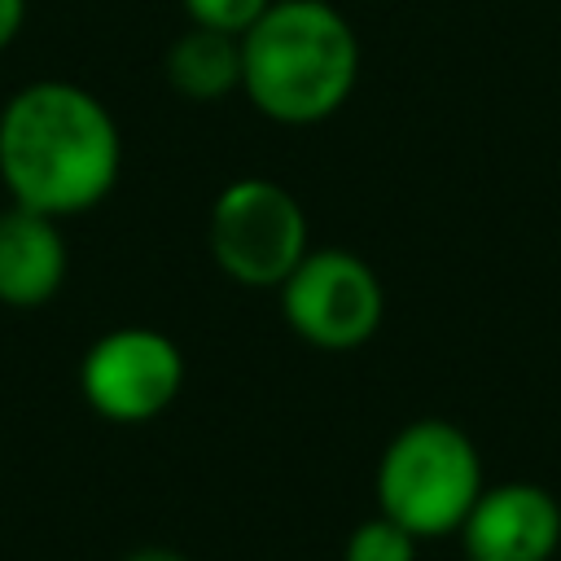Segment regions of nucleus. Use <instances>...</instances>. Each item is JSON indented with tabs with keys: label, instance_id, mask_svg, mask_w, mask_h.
Here are the masks:
<instances>
[{
	"label": "nucleus",
	"instance_id": "4",
	"mask_svg": "<svg viewBox=\"0 0 561 561\" xmlns=\"http://www.w3.org/2000/svg\"><path fill=\"white\" fill-rule=\"evenodd\" d=\"M206 241L215 263L254 289H272L280 285L307 245V215L298 206V197L263 175H245L232 180L228 188H219V197L210 202V219H206Z\"/></svg>",
	"mask_w": 561,
	"mask_h": 561
},
{
	"label": "nucleus",
	"instance_id": "10",
	"mask_svg": "<svg viewBox=\"0 0 561 561\" xmlns=\"http://www.w3.org/2000/svg\"><path fill=\"white\" fill-rule=\"evenodd\" d=\"M346 561H416V535L394 517L377 513L351 530Z\"/></svg>",
	"mask_w": 561,
	"mask_h": 561
},
{
	"label": "nucleus",
	"instance_id": "1",
	"mask_svg": "<svg viewBox=\"0 0 561 561\" xmlns=\"http://www.w3.org/2000/svg\"><path fill=\"white\" fill-rule=\"evenodd\" d=\"M123 167L114 114L79 83L39 79L0 110V180L18 206L66 219L110 197Z\"/></svg>",
	"mask_w": 561,
	"mask_h": 561
},
{
	"label": "nucleus",
	"instance_id": "7",
	"mask_svg": "<svg viewBox=\"0 0 561 561\" xmlns=\"http://www.w3.org/2000/svg\"><path fill=\"white\" fill-rule=\"evenodd\" d=\"M460 530L473 561H548L561 539V508L543 486L508 482L482 491Z\"/></svg>",
	"mask_w": 561,
	"mask_h": 561
},
{
	"label": "nucleus",
	"instance_id": "12",
	"mask_svg": "<svg viewBox=\"0 0 561 561\" xmlns=\"http://www.w3.org/2000/svg\"><path fill=\"white\" fill-rule=\"evenodd\" d=\"M22 18H26V0H0V53L22 31Z\"/></svg>",
	"mask_w": 561,
	"mask_h": 561
},
{
	"label": "nucleus",
	"instance_id": "13",
	"mask_svg": "<svg viewBox=\"0 0 561 561\" xmlns=\"http://www.w3.org/2000/svg\"><path fill=\"white\" fill-rule=\"evenodd\" d=\"M127 561H188V557H180V552H171V548H140V552H131Z\"/></svg>",
	"mask_w": 561,
	"mask_h": 561
},
{
	"label": "nucleus",
	"instance_id": "2",
	"mask_svg": "<svg viewBox=\"0 0 561 561\" xmlns=\"http://www.w3.org/2000/svg\"><path fill=\"white\" fill-rule=\"evenodd\" d=\"M359 39L329 0H272L241 35V92L276 123H320L355 88Z\"/></svg>",
	"mask_w": 561,
	"mask_h": 561
},
{
	"label": "nucleus",
	"instance_id": "9",
	"mask_svg": "<svg viewBox=\"0 0 561 561\" xmlns=\"http://www.w3.org/2000/svg\"><path fill=\"white\" fill-rule=\"evenodd\" d=\"M167 83L188 101H219L241 88V35L188 26L167 48Z\"/></svg>",
	"mask_w": 561,
	"mask_h": 561
},
{
	"label": "nucleus",
	"instance_id": "5",
	"mask_svg": "<svg viewBox=\"0 0 561 561\" xmlns=\"http://www.w3.org/2000/svg\"><path fill=\"white\" fill-rule=\"evenodd\" d=\"M280 311L289 329L320 351H351L381 324L386 294L377 272L351 250H307L280 280Z\"/></svg>",
	"mask_w": 561,
	"mask_h": 561
},
{
	"label": "nucleus",
	"instance_id": "3",
	"mask_svg": "<svg viewBox=\"0 0 561 561\" xmlns=\"http://www.w3.org/2000/svg\"><path fill=\"white\" fill-rule=\"evenodd\" d=\"M478 495H482L478 451L447 421H412L381 451L377 504L416 539L456 530Z\"/></svg>",
	"mask_w": 561,
	"mask_h": 561
},
{
	"label": "nucleus",
	"instance_id": "11",
	"mask_svg": "<svg viewBox=\"0 0 561 561\" xmlns=\"http://www.w3.org/2000/svg\"><path fill=\"white\" fill-rule=\"evenodd\" d=\"M267 4H272V0H184V13H188V22H197V26H215V31H228V35H245V31L263 18Z\"/></svg>",
	"mask_w": 561,
	"mask_h": 561
},
{
	"label": "nucleus",
	"instance_id": "8",
	"mask_svg": "<svg viewBox=\"0 0 561 561\" xmlns=\"http://www.w3.org/2000/svg\"><path fill=\"white\" fill-rule=\"evenodd\" d=\"M66 267H70V250L57 219L13 202L0 215V302L44 307L61 289Z\"/></svg>",
	"mask_w": 561,
	"mask_h": 561
},
{
	"label": "nucleus",
	"instance_id": "6",
	"mask_svg": "<svg viewBox=\"0 0 561 561\" xmlns=\"http://www.w3.org/2000/svg\"><path fill=\"white\" fill-rule=\"evenodd\" d=\"M184 386L180 346L145 324L114 329L96 337L79 364V390L88 408L118 425H140L162 416Z\"/></svg>",
	"mask_w": 561,
	"mask_h": 561
}]
</instances>
